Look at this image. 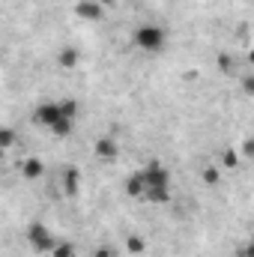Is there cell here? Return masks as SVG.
<instances>
[{"instance_id": "6da1fadb", "label": "cell", "mask_w": 254, "mask_h": 257, "mask_svg": "<svg viewBox=\"0 0 254 257\" xmlns=\"http://www.w3.org/2000/svg\"><path fill=\"white\" fill-rule=\"evenodd\" d=\"M75 120V102H45L36 108V123L54 135H66Z\"/></svg>"}, {"instance_id": "7a4b0ae2", "label": "cell", "mask_w": 254, "mask_h": 257, "mask_svg": "<svg viewBox=\"0 0 254 257\" xmlns=\"http://www.w3.org/2000/svg\"><path fill=\"white\" fill-rule=\"evenodd\" d=\"M135 45L144 51V54H159L162 48H165V42H168V33L159 27V24H144V27H138L135 30Z\"/></svg>"}, {"instance_id": "3957f363", "label": "cell", "mask_w": 254, "mask_h": 257, "mask_svg": "<svg viewBox=\"0 0 254 257\" xmlns=\"http://www.w3.org/2000/svg\"><path fill=\"white\" fill-rule=\"evenodd\" d=\"M27 239H30V245H33L36 251H42V254H51V251L57 248V236H54L45 224H39V221H33V224H30Z\"/></svg>"}, {"instance_id": "277c9868", "label": "cell", "mask_w": 254, "mask_h": 257, "mask_svg": "<svg viewBox=\"0 0 254 257\" xmlns=\"http://www.w3.org/2000/svg\"><path fill=\"white\" fill-rule=\"evenodd\" d=\"M78 15L90 18V21H99V18H105V6L99 0H84V3H78Z\"/></svg>"}, {"instance_id": "5b68a950", "label": "cell", "mask_w": 254, "mask_h": 257, "mask_svg": "<svg viewBox=\"0 0 254 257\" xmlns=\"http://www.w3.org/2000/svg\"><path fill=\"white\" fill-rule=\"evenodd\" d=\"M114 153H117V147H114L111 138H102V141L96 144V156H99V159H114Z\"/></svg>"}, {"instance_id": "8992f818", "label": "cell", "mask_w": 254, "mask_h": 257, "mask_svg": "<svg viewBox=\"0 0 254 257\" xmlns=\"http://www.w3.org/2000/svg\"><path fill=\"white\" fill-rule=\"evenodd\" d=\"M21 174H24L27 180H36V177L42 174V162H39V159H27V162L21 165Z\"/></svg>"}, {"instance_id": "52a82bcc", "label": "cell", "mask_w": 254, "mask_h": 257, "mask_svg": "<svg viewBox=\"0 0 254 257\" xmlns=\"http://www.w3.org/2000/svg\"><path fill=\"white\" fill-rule=\"evenodd\" d=\"M15 132L12 128H0V150H9V147H15Z\"/></svg>"}, {"instance_id": "ba28073f", "label": "cell", "mask_w": 254, "mask_h": 257, "mask_svg": "<svg viewBox=\"0 0 254 257\" xmlns=\"http://www.w3.org/2000/svg\"><path fill=\"white\" fill-rule=\"evenodd\" d=\"M75 189H78V174H75V171H69V174H66V192L75 194Z\"/></svg>"}, {"instance_id": "9c48e42d", "label": "cell", "mask_w": 254, "mask_h": 257, "mask_svg": "<svg viewBox=\"0 0 254 257\" xmlns=\"http://www.w3.org/2000/svg\"><path fill=\"white\" fill-rule=\"evenodd\" d=\"M129 251H144V239L141 236H132L129 239Z\"/></svg>"}, {"instance_id": "30bf717a", "label": "cell", "mask_w": 254, "mask_h": 257, "mask_svg": "<svg viewBox=\"0 0 254 257\" xmlns=\"http://www.w3.org/2000/svg\"><path fill=\"white\" fill-rule=\"evenodd\" d=\"M75 60H78V57H75V51H63V54H60V63H63V66H75Z\"/></svg>"}, {"instance_id": "8fae6325", "label": "cell", "mask_w": 254, "mask_h": 257, "mask_svg": "<svg viewBox=\"0 0 254 257\" xmlns=\"http://www.w3.org/2000/svg\"><path fill=\"white\" fill-rule=\"evenodd\" d=\"M203 180H206V183H215V180H218V171H203Z\"/></svg>"}, {"instance_id": "7c38bea8", "label": "cell", "mask_w": 254, "mask_h": 257, "mask_svg": "<svg viewBox=\"0 0 254 257\" xmlns=\"http://www.w3.org/2000/svg\"><path fill=\"white\" fill-rule=\"evenodd\" d=\"M224 165H230V168H233V165H236V156H233V153H227V156H224Z\"/></svg>"}, {"instance_id": "4fadbf2b", "label": "cell", "mask_w": 254, "mask_h": 257, "mask_svg": "<svg viewBox=\"0 0 254 257\" xmlns=\"http://www.w3.org/2000/svg\"><path fill=\"white\" fill-rule=\"evenodd\" d=\"M99 257H114L111 251H99Z\"/></svg>"}, {"instance_id": "5bb4252c", "label": "cell", "mask_w": 254, "mask_h": 257, "mask_svg": "<svg viewBox=\"0 0 254 257\" xmlns=\"http://www.w3.org/2000/svg\"><path fill=\"white\" fill-rule=\"evenodd\" d=\"M99 3H102V6H108V3H114V0H99Z\"/></svg>"}]
</instances>
